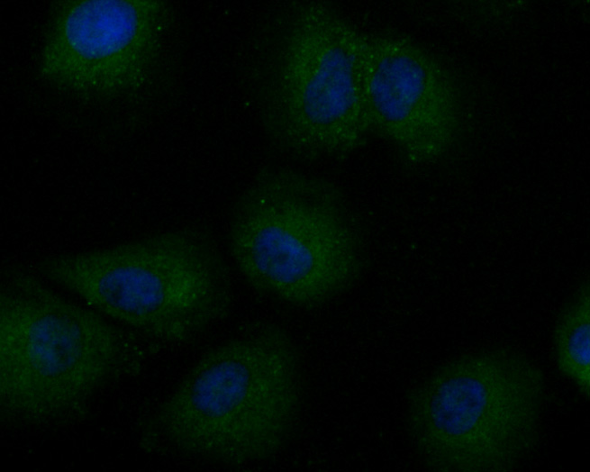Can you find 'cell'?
<instances>
[{
    "instance_id": "5",
    "label": "cell",
    "mask_w": 590,
    "mask_h": 472,
    "mask_svg": "<svg viewBox=\"0 0 590 472\" xmlns=\"http://www.w3.org/2000/svg\"><path fill=\"white\" fill-rule=\"evenodd\" d=\"M368 34L325 2L293 5L271 48L262 119L271 142L317 160L348 156L370 134L364 103Z\"/></svg>"
},
{
    "instance_id": "6",
    "label": "cell",
    "mask_w": 590,
    "mask_h": 472,
    "mask_svg": "<svg viewBox=\"0 0 590 472\" xmlns=\"http://www.w3.org/2000/svg\"><path fill=\"white\" fill-rule=\"evenodd\" d=\"M544 394L542 372L518 352L463 356L410 393L409 431L435 471H512L538 444Z\"/></svg>"
},
{
    "instance_id": "9",
    "label": "cell",
    "mask_w": 590,
    "mask_h": 472,
    "mask_svg": "<svg viewBox=\"0 0 590 472\" xmlns=\"http://www.w3.org/2000/svg\"><path fill=\"white\" fill-rule=\"evenodd\" d=\"M560 372L590 395V287L583 283L560 315L554 334Z\"/></svg>"
},
{
    "instance_id": "8",
    "label": "cell",
    "mask_w": 590,
    "mask_h": 472,
    "mask_svg": "<svg viewBox=\"0 0 590 472\" xmlns=\"http://www.w3.org/2000/svg\"><path fill=\"white\" fill-rule=\"evenodd\" d=\"M364 103L370 133L394 143L413 164L441 158L461 130L463 105L455 78L407 38L368 35Z\"/></svg>"
},
{
    "instance_id": "2",
    "label": "cell",
    "mask_w": 590,
    "mask_h": 472,
    "mask_svg": "<svg viewBox=\"0 0 590 472\" xmlns=\"http://www.w3.org/2000/svg\"><path fill=\"white\" fill-rule=\"evenodd\" d=\"M142 359L136 341L21 268L0 290V410L9 423L40 426L85 412Z\"/></svg>"
},
{
    "instance_id": "4",
    "label": "cell",
    "mask_w": 590,
    "mask_h": 472,
    "mask_svg": "<svg viewBox=\"0 0 590 472\" xmlns=\"http://www.w3.org/2000/svg\"><path fill=\"white\" fill-rule=\"evenodd\" d=\"M38 270L102 315L171 343L194 340L232 306L225 259L200 226L55 255Z\"/></svg>"
},
{
    "instance_id": "3",
    "label": "cell",
    "mask_w": 590,
    "mask_h": 472,
    "mask_svg": "<svg viewBox=\"0 0 590 472\" xmlns=\"http://www.w3.org/2000/svg\"><path fill=\"white\" fill-rule=\"evenodd\" d=\"M228 244L252 288L302 308L343 294L365 268L362 235L342 190L291 168H264L252 178L232 208Z\"/></svg>"
},
{
    "instance_id": "7",
    "label": "cell",
    "mask_w": 590,
    "mask_h": 472,
    "mask_svg": "<svg viewBox=\"0 0 590 472\" xmlns=\"http://www.w3.org/2000/svg\"><path fill=\"white\" fill-rule=\"evenodd\" d=\"M165 22L166 5L159 0L59 3L46 32L40 73L87 95L139 88L158 54Z\"/></svg>"
},
{
    "instance_id": "1",
    "label": "cell",
    "mask_w": 590,
    "mask_h": 472,
    "mask_svg": "<svg viewBox=\"0 0 590 472\" xmlns=\"http://www.w3.org/2000/svg\"><path fill=\"white\" fill-rule=\"evenodd\" d=\"M301 402L295 346L275 324L254 325L205 353L153 414L151 439L183 455L239 466L289 438Z\"/></svg>"
}]
</instances>
